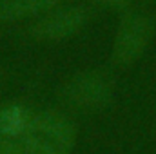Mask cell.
I'll return each instance as SVG.
<instances>
[{"mask_svg": "<svg viewBox=\"0 0 156 154\" xmlns=\"http://www.w3.org/2000/svg\"><path fill=\"white\" fill-rule=\"evenodd\" d=\"M96 2H100L104 5H111V7H122V5H127L133 0H96Z\"/></svg>", "mask_w": 156, "mask_h": 154, "instance_id": "8", "label": "cell"}, {"mask_svg": "<svg viewBox=\"0 0 156 154\" xmlns=\"http://www.w3.org/2000/svg\"><path fill=\"white\" fill-rule=\"evenodd\" d=\"M62 0H0V22H18L51 11Z\"/></svg>", "mask_w": 156, "mask_h": 154, "instance_id": "5", "label": "cell"}, {"mask_svg": "<svg viewBox=\"0 0 156 154\" xmlns=\"http://www.w3.org/2000/svg\"><path fill=\"white\" fill-rule=\"evenodd\" d=\"M153 35V22L140 13H131L120 22L115 45L113 60L120 65L133 64L147 47Z\"/></svg>", "mask_w": 156, "mask_h": 154, "instance_id": "3", "label": "cell"}, {"mask_svg": "<svg viewBox=\"0 0 156 154\" xmlns=\"http://www.w3.org/2000/svg\"><path fill=\"white\" fill-rule=\"evenodd\" d=\"M22 142L27 154H69L76 143V127L66 114L47 109L31 118Z\"/></svg>", "mask_w": 156, "mask_h": 154, "instance_id": "1", "label": "cell"}, {"mask_svg": "<svg viewBox=\"0 0 156 154\" xmlns=\"http://www.w3.org/2000/svg\"><path fill=\"white\" fill-rule=\"evenodd\" d=\"M31 118L33 116L29 113V109L22 103L4 105L0 109V143L24 136Z\"/></svg>", "mask_w": 156, "mask_h": 154, "instance_id": "6", "label": "cell"}, {"mask_svg": "<svg viewBox=\"0 0 156 154\" xmlns=\"http://www.w3.org/2000/svg\"><path fill=\"white\" fill-rule=\"evenodd\" d=\"M83 24H85V11L82 7H67L38 20L31 27V35L33 38L44 42L64 40L78 33Z\"/></svg>", "mask_w": 156, "mask_h": 154, "instance_id": "4", "label": "cell"}, {"mask_svg": "<svg viewBox=\"0 0 156 154\" xmlns=\"http://www.w3.org/2000/svg\"><path fill=\"white\" fill-rule=\"evenodd\" d=\"M64 100L78 111H100L113 98L111 82L98 71L73 76L64 87Z\"/></svg>", "mask_w": 156, "mask_h": 154, "instance_id": "2", "label": "cell"}, {"mask_svg": "<svg viewBox=\"0 0 156 154\" xmlns=\"http://www.w3.org/2000/svg\"><path fill=\"white\" fill-rule=\"evenodd\" d=\"M0 154H27V151L20 145H15L13 142H2L0 143Z\"/></svg>", "mask_w": 156, "mask_h": 154, "instance_id": "7", "label": "cell"}]
</instances>
